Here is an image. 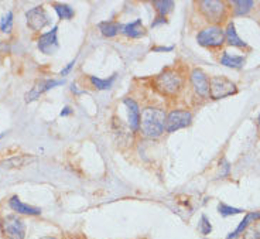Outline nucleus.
<instances>
[{"label": "nucleus", "instance_id": "nucleus-1", "mask_svg": "<svg viewBox=\"0 0 260 239\" xmlns=\"http://www.w3.org/2000/svg\"><path fill=\"white\" fill-rule=\"evenodd\" d=\"M164 110L157 108H146L140 115V128L144 136L158 137L165 129Z\"/></svg>", "mask_w": 260, "mask_h": 239}, {"label": "nucleus", "instance_id": "nucleus-2", "mask_svg": "<svg viewBox=\"0 0 260 239\" xmlns=\"http://www.w3.org/2000/svg\"><path fill=\"white\" fill-rule=\"evenodd\" d=\"M183 85V79L176 71H164L156 78V87L165 95H176Z\"/></svg>", "mask_w": 260, "mask_h": 239}, {"label": "nucleus", "instance_id": "nucleus-3", "mask_svg": "<svg viewBox=\"0 0 260 239\" xmlns=\"http://www.w3.org/2000/svg\"><path fill=\"white\" fill-rule=\"evenodd\" d=\"M236 85L224 76H213L209 79V94L212 99H222L236 94Z\"/></svg>", "mask_w": 260, "mask_h": 239}, {"label": "nucleus", "instance_id": "nucleus-4", "mask_svg": "<svg viewBox=\"0 0 260 239\" xmlns=\"http://www.w3.org/2000/svg\"><path fill=\"white\" fill-rule=\"evenodd\" d=\"M197 40L204 47H219L225 41V31L218 26L204 28L198 35Z\"/></svg>", "mask_w": 260, "mask_h": 239}, {"label": "nucleus", "instance_id": "nucleus-5", "mask_svg": "<svg viewBox=\"0 0 260 239\" xmlns=\"http://www.w3.org/2000/svg\"><path fill=\"white\" fill-rule=\"evenodd\" d=\"M192 115L187 110H172L168 116L165 117V130L167 132H176L178 129H184L191 125Z\"/></svg>", "mask_w": 260, "mask_h": 239}, {"label": "nucleus", "instance_id": "nucleus-6", "mask_svg": "<svg viewBox=\"0 0 260 239\" xmlns=\"http://www.w3.org/2000/svg\"><path fill=\"white\" fill-rule=\"evenodd\" d=\"M3 232L9 239H24L26 235V225L20 218L16 215H7L3 219Z\"/></svg>", "mask_w": 260, "mask_h": 239}, {"label": "nucleus", "instance_id": "nucleus-7", "mask_svg": "<svg viewBox=\"0 0 260 239\" xmlns=\"http://www.w3.org/2000/svg\"><path fill=\"white\" fill-rule=\"evenodd\" d=\"M199 10L208 20L216 23L222 20L225 14V5L218 0H202L199 2Z\"/></svg>", "mask_w": 260, "mask_h": 239}, {"label": "nucleus", "instance_id": "nucleus-8", "mask_svg": "<svg viewBox=\"0 0 260 239\" xmlns=\"http://www.w3.org/2000/svg\"><path fill=\"white\" fill-rule=\"evenodd\" d=\"M26 19H27L28 27L31 30H41L46 26H48L51 20H50V16L47 14V12L44 10L42 6H37L30 9L27 13H26Z\"/></svg>", "mask_w": 260, "mask_h": 239}, {"label": "nucleus", "instance_id": "nucleus-9", "mask_svg": "<svg viewBox=\"0 0 260 239\" xmlns=\"http://www.w3.org/2000/svg\"><path fill=\"white\" fill-rule=\"evenodd\" d=\"M57 31H58V27L55 26V27H53L51 31L40 35V38H38V48H40L41 53L51 55L58 50L60 44H58V38H57Z\"/></svg>", "mask_w": 260, "mask_h": 239}, {"label": "nucleus", "instance_id": "nucleus-10", "mask_svg": "<svg viewBox=\"0 0 260 239\" xmlns=\"http://www.w3.org/2000/svg\"><path fill=\"white\" fill-rule=\"evenodd\" d=\"M61 84H64V81H57V79H41V81H38L33 87V89L26 94V102H33L37 98H40L41 94L53 89L54 87L61 85Z\"/></svg>", "mask_w": 260, "mask_h": 239}, {"label": "nucleus", "instance_id": "nucleus-11", "mask_svg": "<svg viewBox=\"0 0 260 239\" xmlns=\"http://www.w3.org/2000/svg\"><path fill=\"white\" fill-rule=\"evenodd\" d=\"M191 82L192 87L195 89V92L201 96H208L209 95V81H208V76L202 71V69L195 68L192 69L191 72Z\"/></svg>", "mask_w": 260, "mask_h": 239}, {"label": "nucleus", "instance_id": "nucleus-12", "mask_svg": "<svg viewBox=\"0 0 260 239\" xmlns=\"http://www.w3.org/2000/svg\"><path fill=\"white\" fill-rule=\"evenodd\" d=\"M123 103L127 108V116H129V126L133 132H136L140 128V110H139V105H137L133 99H124Z\"/></svg>", "mask_w": 260, "mask_h": 239}, {"label": "nucleus", "instance_id": "nucleus-13", "mask_svg": "<svg viewBox=\"0 0 260 239\" xmlns=\"http://www.w3.org/2000/svg\"><path fill=\"white\" fill-rule=\"evenodd\" d=\"M9 205L10 208L16 211L17 214H24V215H40L41 214V210L40 208H35V207H31V205L24 204L21 203L20 198L17 195L12 197V200L9 201Z\"/></svg>", "mask_w": 260, "mask_h": 239}, {"label": "nucleus", "instance_id": "nucleus-14", "mask_svg": "<svg viewBox=\"0 0 260 239\" xmlns=\"http://www.w3.org/2000/svg\"><path fill=\"white\" fill-rule=\"evenodd\" d=\"M256 221H260V212H250V214H246V217L240 221V224L238 225V228L228 235L226 239H235L239 236L240 233H243V231L246 229L247 226L250 225L252 222H256Z\"/></svg>", "mask_w": 260, "mask_h": 239}, {"label": "nucleus", "instance_id": "nucleus-15", "mask_svg": "<svg viewBox=\"0 0 260 239\" xmlns=\"http://www.w3.org/2000/svg\"><path fill=\"white\" fill-rule=\"evenodd\" d=\"M122 33L126 34L127 37H132V38H139V37H142L144 35V27H143V23L140 19H137V20L132 21L129 24H126L122 27Z\"/></svg>", "mask_w": 260, "mask_h": 239}, {"label": "nucleus", "instance_id": "nucleus-16", "mask_svg": "<svg viewBox=\"0 0 260 239\" xmlns=\"http://www.w3.org/2000/svg\"><path fill=\"white\" fill-rule=\"evenodd\" d=\"M35 157H30L26 154H21V156H14L12 158H7L5 162H0L2 167H7V169H12V167H24L31 162H34Z\"/></svg>", "mask_w": 260, "mask_h": 239}, {"label": "nucleus", "instance_id": "nucleus-17", "mask_svg": "<svg viewBox=\"0 0 260 239\" xmlns=\"http://www.w3.org/2000/svg\"><path fill=\"white\" fill-rule=\"evenodd\" d=\"M225 37L228 43H229V46H233V47H246V43L243 40H240V37L236 34V30H235V24L231 23L228 28H226V33H225Z\"/></svg>", "mask_w": 260, "mask_h": 239}, {"label": "nucleus", "instance_id": "nucleus-18", "mask_svg": "<svg viewBox=\"0 0 260 239\" xmlns=\"http://www.w3.org/2000/svg\"><path fill=\"white\" fill-rule=\"evenodd\" d=\"M232 5L236 16H246L252 10L254 3L252 0H233Z\"/></svg>", "mask_w": 260, "mask_h": 239}, {"label": "nucleus", "instance_id": "nucleus-19", "mask_svg": "<svg viewBox=\"0 0 260 239\" xmlns=\"http://www.w3.org/2000/svg\"><path fill=\"white\" fill-rule=\"evenodd\" d=\"M99 28L102 31L103 35L106 37H113V35L117 34V31L122 28V26L119 23H115V21H103L99 24Z\"/></svg>", "mask_w": 260, "mask_h": 239}, {"label": "nucleus", "instance_id": "nucleus-20", "mask_svg": "<svg viewBox=\"0 0 260 239\" xmlns=\"http://www.w3.org/2000/svg\"><path fill=\"white\" fill-rule=\"evenodd\" d=\"M243 57H236V55H229L228 53L224 54L221 64H224L225 67H231V68H240L243 65Z\"/></svg>", "mask_w": 260, "mask_h": 239}, {"label": "nucleus", "instance_id": "nucleus-21", "mask_svg": "<svg viewBox=\"0 0 260 239\" xmlns=\"http://www.w3.org/2000/svg\"><path fill=\"white\" fill-rule=\"evenodd\" d=\"M153 5H154L156 10H157L158 14H160V17H164L165 14L170 13L172 10L174 2H171V0H154Z\"/></svg>", "mask_w": 260, "mask_h": 239}, {"label": "nucleus", "instance_id": "nucleus-22", "mask_svg": "<svg viewBox=\"0 0 260 239\" xmlns=\"http://www.w3.org/2000/svg\"><path fill=\"white\" fill-rule=\"evenodd\" d=\"M54 9L60 19L69 20V19H72V17H74V9H72V7H69L68 5H54Z\"/></svg>", "mask_w": 260, "mask_h": 239}, {"label": "nucleus", "instance_id": "nucleus-23", "mask_svg": "<svg viewBox=\"0 0 260 239\" xmlns=\"http://www.w3.org/2000/svg\"><path fill=\"white\" fill-rule=\"evenodd\" d=\"M243 239H260V222L256 221L253 225L247 226L243 231Z\"/></svg>", "mask_w": 260, "mask_h": 239}, {"label": "nucleus", "instance_id": "nucleus-24", "mask_svg": "<svg viewBox=\"0 0 260 239\" xmlns=\"http://www.w3.org/2000/svg\"><path fill=\"white\" fill-rule=\"evenodd\" d=\"M115 78H116V75H112L109 79H101V78H96V76H91V82L98 89H109L113 81H115Z\"/></svg>", "mask_w": 260, "mask_h": 239}, {"label": "nucleus", "instance_id": "nucleus-25", "mask_svg": "<svg viewBox=\"0 0 260 239\" xmlns=\"http://www.w3.org/2000/svg\"><path fill=\"white\" fill-rule=\"evenodd\" d=\"M13 28V13L12 12H7L3 17H2V21H0V30L3 33H10Z\"/></svg>", "mask_w": 260, "mask_h": 239}, {"label": "nucleus", "instance_id": "nucleus-26", "mask_svg": "<svg viewBox=\"0 0 260 239\" xmlns=\"http://www.w3.org/2000/svg\"><path fill=\"white\" fill-rule=\"evenodd\" d=\"M218 211L222 217H229V215H236V214H242L243 210L240 208H235V207H229L226 204H219Z\"/></svg>", "mask_w": 260, "mask_h": 239}, {"label": "nucleus", "instance_id": "nucleus-27", "mask_svg": "<svg viewBox=\"0 0 260 239\" xmlns=\"http://www.w3.org/2000/svg\"><path fill=\"white\" fill-rule=\"evenodd\" d=\"M198 229L202 235H208V233H211V231H212V226H211V224H209V221H208V218H206L205 215L201 217Z\"/></svg>", "mask_w": 260, "mask_h": 239}, {"label": "nucleus", "instance_id": "nucleus-28", "mask_svg": "<svg viewBox=\"0 0 260 239\" xmlns=\"http://www.w3.org/2000/svg\"><path fill=\"white\" fill-rule=\"evenodd\" d=\"M74 65H75V60H74V61H71L68 64V65H67V67H65V68L64 69H61V72H60V75H68L69 72H71V69L74 68Z\"/></svg>", "mask_w": 260, "mask_h": 239}, {"label": "nucleus", "instance_id": "nucleus-29", "mask_svg": "<svg viewBox=\"0 0 260 239\" xmlns=\"http://www.w3.org/2000/svg\"><path fill=\"white\" fill-rule=\"evenodd\" d=\"M71 113H72V109H71L69 106H65V108L61 110V113H60V115H61V116H68V115H71Z\"/></svg>", "mask_w": 260, "mask_h": 239}, {"label": "nucleus", "instance_id": "nucleus-30", "mask_svg": "<svg viewBox=\"0 0 260 239\" xmlns=\"http://www.w3.org/2000/svg\"><path fill=\"white\" fill-rule=\"evenodd\" d=\"M9 50H10V47L6 43H0V53H9Z\"/></svg>", "mask_w": 260, "mask_h": 239}, {"label": "nucleus", "instance_id": "nucleus-31", "mask_svg": "<svg viewBox=\"0 0 260 239\" xmlns=\"http://www.w3.org/2000/svg\"><path fill=\"white\" fill-rule=\"evenodd\" d=\"M163 23H165L164 17H158L157 20L154 21V23H153L151 26H153V27H156V26H158V24H163Z\"/></svg>", "mask_w": 260, "mask_h": 239}, {"label": "nucleus", "instance_id": "nucleus-32", "mask_svg": "<svg viewBox=\"0 0 260 239\" xmlns=\"http://www.w3.org/2000/svg\"><path fill=\"white\" fill-rule=\"evenodd\" d=\"M174 47H156L153 48V51H171Z\"/></svg>", "mask_w": 260, "mask_h": 239}, {"label": "nucleus", "instance_id": "nucleus-33", "mask_svg": "<svg viewBox=\"0 0 260 239\" xmlns=\"http://www.w3.org/2000/svg\"><path fill=\"white\" fill-rule=\"evenodd\" d=\"M41 239H57V238H53V236H46V238H41Z\"/></svg>", "mask_w": 260, "mask_h": 239}, {"label": "nucleus", "instance_id": "nucleus-34", "mask_svg": "<svg viewBox=\"0 0 260 239\" xmlns=\"http://www.w3.org/2000/svg\"><path fill=\"white\" fill-rule=\"evenodd\" d=\"M257 123H259V128H260V115H259V117H257Z\"/></svg>", "mask_w": 260, "mask_h": 239}]
</instances>
